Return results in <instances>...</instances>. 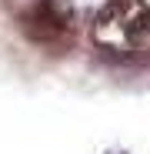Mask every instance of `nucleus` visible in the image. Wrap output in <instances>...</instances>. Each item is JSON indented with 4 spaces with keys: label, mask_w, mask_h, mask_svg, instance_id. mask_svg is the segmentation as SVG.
<instances>
[{
    "label": "nucleus",
    "mask_w": 150,
    "mask_h": 154,
    "mask_svg": "<svg viewBox=\"0 0 150 154\" xmlns=\"http://www.w3.org/2000/svg\"><path fill=\"white\" fill-rule=\"evenodd\" d=\"M90 4L93 0H37L34 10L23 17V30L40 44L63 40L77 27V20L90 10Z\"/></svg>",
    "instance_id": "obj_2"
},
{
    "label": "nucleus",
    "mask_w": 150,
    "mask_h": 154,
    "mask_svg": "<svg viewBox=\"0 0 150 154\" xmlns=\"http://www.w3.org/2000/svg\"><path fill=\"white\" fill-rule=\"evenodd\" d=\"M90 40L110 54L150 44V0H107L90 23Z\"/></svg>",
    "instance_id": "obj_1"
}]
</instances>
